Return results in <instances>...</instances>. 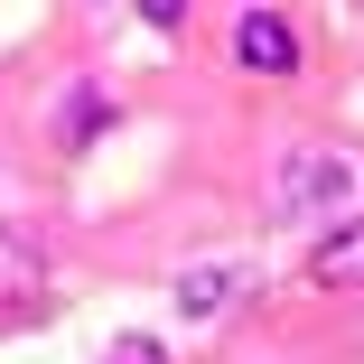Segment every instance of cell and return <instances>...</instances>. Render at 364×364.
<instances>
[{
	"label": "cell",
	"mask_w": 364,
	"mask_h": 364,
	"mask_svg": "<svg viewBox=\"0 0 364 364\" xmlns=\"http://www.w3.org/2000/svg\"><path fill=\"white\" fill-rule=\"evenodd\" d=\"M346 196H355V159L346 150H289L280 178H271V225H309V215H327Z\"/></svg>",
	"instance_id": "obj_1"
},
{
	"label": "cell",
	"mask_w": 364,
	"mask_h": 364,
	"mask_svg": "<svg viewBox=\"0 0 364 364\" xmlns=\"http://www.w3.org/2000/svg\"><path fill=\"white\" fill-rule=\"evenodd\" d=\"M38 309H47V243L0 215V336H19Z\"/></svg>",
	"instance_id": "obj_2"
},
{
	"label": "cell",
	"mask_w": 364,
	"mask_h": 364,
	"mask_svg": "<svg viewBox=\"0 0 364 364\" xmlns=\"http://www.w3.org/2000/svg\"><path fill=\"white\" fill-rule=\"evenodd\" d=\"M243 289H252V262H205V271H187V280H178V318H187V327H205V318H225Z\"/></svg>",
	"instance_id": "obj_3"
},
{
	"label": "cell",
	"mask_w": 364,
	"mask_h": 364,
	"mask_svg": "<svg viewBox=\"0 0 364 364\" xmlns=\"http://www.w3.org/2000/svg\"><path fill=\"white\" fill-rule=\"evenodd\" d=\"M234 65H252V75H289V65H299L289 19H280V10H243V28H234Z\"/></svg>",
	"instance_id": "obj_4"
},
{
	"label": "cell",
	"mask_w": 364,
	"mask_h": 364,
	"mask_svg": "<svg viewBox=\"0 0 364 364\" xmlns=\"http://www.w3.org/2000/svg\"><path fill=\"white\" fill-rule=\"evenodd\" d=\"M309 280H318V289H364V225H336V234L309 252Z\"/></svg>",
	"instance_id": "obj_5"
},
{
	"label": "cell",
	"mask_w": 364,
	"mask_h": 364,
	"mask_svg": "<svg viewBox=\"0 0 364 364\" xmlns=\"http://www.w3.org/2000/svg\"><path fill=\"white\" fill-rule=\"evenodd\" d=\"M112 122V103H103V85H65V112H56V140L65 150H85V140Z\"/></svg>",
	"instance_id": "obj_6"
},
{
	"label": "cell",
	"mask_w": 364,
	"mask_h": 364,
	"mask_svg": "<svg viewBox=\"0 0 364 364\" xmlns=\"http://www.w3.org/2000/svg\"><path fill=\"white\" fill-rule=\"evenodd\" d=\"M103 364H168V346H159V336H122Z\"/></svg>",
	"instance_id": "obj_7"
},
{
	"label": "cell",
	"mask_w": 364,
	"mask_h": 364,
	"mask_svg": "<svg viewBox=\"0 0 364 364\" xmlns=\"http://www.w3.org/2000/svg\"><path fill=\"white\" fill-rule=\"evenodd\" d=\"M140 19H150V28H178V19H187V0H140Z\"/></svg>",
	"instance_id": "obj_8"
}]
</instances>
